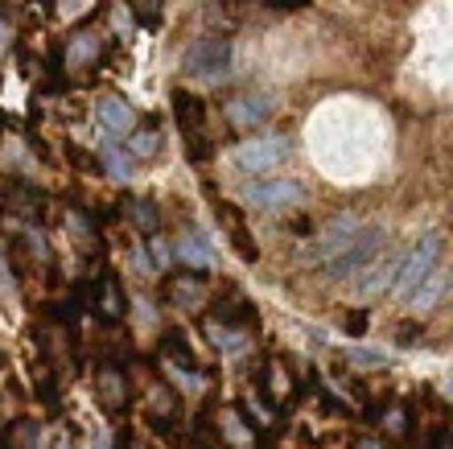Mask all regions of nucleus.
I'll return each mask as SVG.
<instances>
[{"label": "nucleus", "mask_w": 453, "mask_h": 449, "mask_svg": "<svg viewBox=\"0 0 453 449\" xmlns=\"http://www.w3.org/2000/svg\"><path fill=\"white\" fill-rule=\"evenodd\" d=\"M132 9H136V17H141L144 25H157V17H161V0H132Z\"/></svg>", "instance_id": "412c9836"}, {"label": "nucleus", "mask_w": 453, "mask_h": 449, "mask_svg": "<svg viewBox=\"0 0 453 449\" xmlns=\"http://www.w3.org/2000/svg\"><path fill=\"white\" fill-rule=\"evenodd\" d=\"M99 391H104V404H108V408H119V404H124V379L116 375V371H104V375H99Z\"/></svg>", "instance_id": "2eb2a0df"}, {"label": "nucleus", "mask_w": 453, "mask_h": 449, "mask_svg": "<svg viewBox=\"0 0 453 449\" xmlns=\"http://www.w3.org/2000/svg\"><path fill=\"white\" fill-rule=\"evenodd\" d=\"M383 252V231L380 227H363L342 252H338L334 260L322 264V276L326 281H346V276H358V272L367 268L375 256Z\"/></svg>", "instance_id": "7ed1b4c3"}, {"label": "nucleus", "mask_w": 453, "mask_h": 449, "mask_svg": "<svg viewBox=\"0 0 453 449\" xmlns=\"http://www.w3.org/2000/svg\"><path fill=\"white\" fill-rule=\"evenodd\" d=\"M288 157H293V141L288 136H251V141H239L231 161L243 174H273V169L288 166Z\"/></svg>", "instance_id": "20e7f679"}, {"label": "nucleus", "mask_w": 453, "mask_h": 449, "mask_svg": "<svg viewBox=\"0 0 453 449\" xmlns=\"http://www.w3.org/2000/svg\"><path fill=\"white\" fill-rule=\"evenodd\" d=\"M104 161H108V174H111V178H119V182H124V178L132 174L128 161H124V157H119L116 149H104Z\"/></svg>", "instance_id": "4be33fe9"}, {"label": "nucleus", "mask_w": 453, "mask_h": 449, "mask_svg": "<svg viewBox=\"0 0 453 449\" xmlns=\"http://www.w3.org/2000/svg\"><path fill=\"white\" fill-rule=\"evenodd\" d=\"M243 202H248L251 211H288V206H301V202H305V190L293 178L256 182V186L243 190Z\"/></svg>", "instance_id": "423d86ee"}, {"label": "nucleus", "mask_w": 453, "mask_h": 449, "mask_svg": "<svg viewBox=\"0 0 453 449\" xmlns=\"http://www.w3.org/2000/svg\"><path fill=\"white\" fill-rule=\"evenodd\" d=\"M441 289H445V268H433L429 281L412 293V306H417V309H433L437 301H441Z\"/></svg>", "instance_id": "4468645a"}, {"label": "nucleus", "mask_w": 453, "mask_h": 449, "mask_svg": "<svg viewBox=\"0 0 453 449\" xmlns=\"http://www.w3.org/2000/svg\"><path fill=\"white\" fill-rule=\"evenodd\" d=\"M395 272H400V256L395 252H380L375 260L367 264V268L358 272V297H380V293H388V284L395 281Z\"/></svg>", "instance_id": "1a4fd4ad"}, {"label": "nucleus", "mask_w": 453, "mask_h": 449, "mask_svg": "<svg viewBox=\"0 0 453 449\" xmlns=\"http://www.w3.org/2000/svg\"><path fill=\"white\" fill-rule=\"evenodd\" d=\"M441 248H445L441 231L420 236L417 248H412L404 260H400V272H395V281H392V293L395 297H412V293H417L420 284L429 281V272L437 268V260H441Z\"/></svg>", "instance_id": "f03ea898"}, {"label": "nucleus", "mask_w": 453, "mask_h": 449, "mask_svg": "<svg viewBox=\"0 0 453 449\" xmlns=\"http://www.w3.org/2000/svg\"><path fill=\"white\" fill-rule=\"evenodd\" d=\"M211 334H215V346H223V351H239L243 346V330H231V326L211 321Z\"/></svg>", "instance_id": "a211bd4d"}, {"label": "nucleus", "mask_w": 453, "mask_h": 449, "mask_svg": "<svg viewBox=\"0 0 453 449\" xmlns=\"http://www.w3.org/2000/svg\"><path fill=\"white\" fill-rule=\"evenodd\" d=\"M165 297H169V306L190 309V306H198V301H203V281H198V276H190V272L169 276V281H165Z\"/></svg>", "instance_id": "f8f14e48"}, {"label": "nucleus", "mask_w": 453, "mask_h": 449, "mask_svg": "<svg viewBox=\"0 0 453 449\" xmlns=\"http://www.w3.org/2000/svg\"><path fill=\"white\" fill-rule=\"evenodd\" d=\"M99 124L108 132H128L132 128V107L124 104V99H116V95L99 99Z\"/></svg>", "instance_id": "ddd939ff"}, {"label": "nucleus", "mask_w": 453, "mask_h": 449, "mask_svg": "<svg viewBox=\"0 0 453 449\" xmlns=\"http://www.w3.org/2000/svg\"><path fill=\"white\" fill-rule=\"evenodd\" d=\"M350 363L355 367H380L383 355H375V351H350Z\"/></svg>", "instance_id": "5701e85b"}, {"label": "nucleus", "mask_w": 453, "mask_h": 449, "mask_svg": "<svg viewBox=\"0 0 453 449\" xmlns=\"http://www.w3.org/2000/svg\"><path fill=\"white\" fill-rule=\"evenodd\" d=\"M58 449H71V445H66V441H58Z\"/></svg>", "instance_id": "a878e982"}, {"label": "nucleus", "mask_w": 453, "mask_h": 449, "mask_svg": "<svg viewBox=\"0 0 453 449\" xmlns=\"http://www.w3.org/2000/svg\"><path fill=\"white\" fill-rule=\"evenodd\" d=\"M153 260H157V264L169 260V252H165V244H161V239H153Z\"/></svg>", "instance_id": "b1692460"}, {"label": "nucleus", "mask_w": 453, "mask_h": 449, "mask_svg": "<svg viewBox=\"0 0 453 449\" xmlns=\"http://www.w3.org/2000/svg\"><path fill=\"white\" fill-rule=\"evenodd\" d=\"M178 260L186 264V268H215V248L206 244V236L190 231V236L178 239Z\"/></svg>", "instance_id": "9d476101"}, {"label": "nucleus", "mask_w": 453, "mask_h": 449, "mask_svg": "<svg viewBox=\"0 0 453 449\" xmlns=\"http://www.w3.org/2000/svg\"><path fill=\"white\" fill-rule=\"evenodd\" d=\"M128 214L136 219V227H141V231H149V236L157 231V211H153V202H128Z\"/></svg>", "instance_id": "f3484780"}, {"label": "nucleus", "mask_w": 453, "mask_h": 449, "mask_svg": "<svg viewBox=\"0 0 453 449\" xmlns=\"http://www.w3.org/2000/svg\"><path fill=\"white\" fill-rule=\"evenodd\" d=\"M37 441H42V425H37L34 416H17V421L4 429L0 449H37Z\"/></svg>", "instance_id": "9b49d317"}, {"label": "nucleus", "mask_w": 453, "mask_h": 449, "mask_svg": "<svg viewBox=\"0 0 453 449\" xmlns=\"http://www.w3.org/2000/svg\"><path fill=\"white\" fill-rule=\"evenodd\" d=\"M128 149H132V153H136V157H153L157 149H161V132H153V128H141V132H136V136H132V141H128Z\"/></svg>", "instance_id": "dca6fc26"}, {"label": "nucleus", "mask_w": 453, "mask_h": 449, "mask_svg": "<svg viewBox=\"0 0 453 449\" xmlns=\"http://www.w3.org/2000/svg\"><path fill=\"white\" fill-rule=\"evenodd\" d=\"M149 413H153V421H169V413H173V396H169V388H157V391H153V404H149Z\"/></svg>", "instance_id": "aec40b11"}, {"label": "nucleus", "mask_w": 453, "mask_h": 449, "mask_svg": "<svg viewBox=\"0 0 453 449\" xmlns=\"http://www.w3.org/2000/svg\"><path fill=\"white\" fill-rule=\"evenodd\" d=\"M231 54H235V50H231L226 37L206 34L186 50L181 71H186V79H194V83H223L226 71H231Z\"/></svg>", "instance_id": "f257e3e1"}, {"label": "nucleus", "mask_w": 453, "mask_h": 449, "mask_svg": "<svg viewBox=\"0 0 453 449\" xmlns=\"http://www.w3.org/2000/svg\"><path fill=\"white\" fill-rule=\"evenodd\" d=\"M273 116V95L268 91H248V95H235L231 104H226V120L235 124V128H256L264 120Z\"/></svg>", "instance_id": "6e6552de"}, {"label": "nucleus", "mask_w": 453, "mask_h": 449, "mask_svg": "<svg viewBox=\"0 0 453 449\" xmlns=\"http://www.w3.org/2000/svg\"><path fill=\"white\" fill-rule=\"evenodd\" d=\"M173 112H178L181 136H186V149H190L194 161H206L211 157V141H206V104L198 95L178 91L173 95Z\"/></svg>", "instance_id": "39448f33"}, {"label": "nucleus", "mask_w": 453, "mask_h": 449, "mask_svg": "<svg viewBox=\"0 0 453 449\" xmlns=\"http://www.w3.org/2000/svg\"><path fill=\"white\" fill-rule=\"evenodd\" d=\"M96 449H108V437H96Z\"/></svg>", "instance_id": "393cba45"}, {"label": "nucleus", "mask_w": 453, "mask_h": 449, "mask_svg": "<svg viewBox=\"0 0 453 449\" xmlns=\"http://www.w3.org/2000/svg\"><path fill=\"white\" fill-rule=\"evenodd\" d=\"M0 272H4V256H0Z\"/></svg>", "instance_id": "bb28decb"}, {"label": "nucleus", "mask_w": 453, "mask_h": 449, "mask_svg": "<svg viewBox=\"0 0 453 449\" xmlns=\"http://www.w3.org/2000/svg\"><path fill=\"white\" fill-rule=\"evenodd\" d=\"M99 314L104 318H119L124 314V301H119V293H116V284H104V293H99Z\"/></svg>", "instance_id": "6ab92c4d"}, {"label": "nucleus", "mask_w": 453, "mask_h": 449, "mask_svg": "<svg viewBox=\"0 0 453 449\" xmlns=\"http://www.w3.org/2000/svg\"><path fill=\"white\" fill-rule=\"evenodd\" d=\"M358 231H363V223H358L355 214H338V219H330V223L318 231V239L310 244V260H322V264L334 260L338 252H342Z\"/></svg>", "instance_id": "0eeeda50"}]
</instances>
